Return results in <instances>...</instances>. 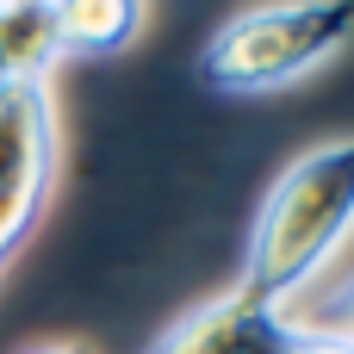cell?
I'll return each instance as SVG.
<instances>
[{
	"instance_id": "cell-4",
	"label": "cell",
	"mask_w": 354,
	"mask_h": 354,
	"mask_svg": "<svg viewBox=\"0 0 354 354\" xmlns=\"http://www.w3.org/2000/svg\"><path fill=\"white\" fill-rule=\"evenodd\" d=\"M143 354H299V324L286 311L249 305L236 286L180 311Z\"/></svg>"
},
{
	"instance_id": "cell-9",
	"label": "cell",
	"mask_w": 354,
	"mask_h": 354,
	"mask_svg": "<svg viewBox=\"0 0 354 354\" xmlns=\"http://www.w3.org/2000/svg\"><path fill=\"white\" fill-rule=\"evenodd\" d=\"M19 354H87V348L68 342V336H56V342H31V348H19Z\"/></svg>"
},
{
	"instance_id": "cell-2",
	"label": "cell",
	"mask_w": 354,
	"mask_h": 354,
	"mask_svg": "<svg viewBox=\"0 0 354 354\" xmlns=\"http://www.w3.org/2000/svg\"><path fill=\"white\" fill-rule=\"evenodd\" d=\"M348 31H354V6H342V0L243 6L205 37L199 81L218 93H274L286 81L311 75Z\"/></svg>"
},
{
	"instance_id": "cell-6",
	"label": "cell",
	"mask_w": 354,
	"mask_h": 354,
	"mask_svg": "<svg viewBox=\"0 0 354 354\" xmlns=\"http://www.w3.org/2000/svg\"><path fill=\"white\" fill-rule=\"evenodd\" d=\"M143 6L137 0H75L56 6V50L62 56H118L137 44L143 31Z\"/></svg>"
},
{
	"instance_id": "cell-1",
	"label": "cell",
	"mask_w": 354,
	"mask_h": 354,
	"mask_svg": "<svg viewBox=\"0 0 354 354\" xmlns=\"http://www.w3.org/2000/svg\"><path fill=\"white\" fill-rule=\"evenodd\" d=\"M348 230H354V137H330V143L305 149L268 187L255 230H249L236 292L261 311H286L324 274V261L342 249Z\"/></svg>"
},
{
	"instance_id": "cell-8",
	"label": "cell",
	"mask_w": 354,
	"mask_h": 354,
	"mask_svg": "<svg viewBox=\"0 0 354 354\" xmlns=\"http://www.w3.org/2000/svg\"><path fill=\"white\" fill-rule=\"evenodd\" d=\"M299 354H354V342L330 330H299Z\"/></svg>"
},
{
	"instance_id": "cell-5",
	"label": "cell",
	"mask_w": 354,
	"mask_h": 354,
	"mask_svg": "<svg viewBox=\"0 0 354 354\" xmlns=\"http://www.w3.org/2000/svg\"><path fill=\"white\" fill-rule=\"evenodd\" d=\"M56 62H62V50H56V6L0 0V93H12L25 81H50Z\"/></svg>"
},
{
	"instance_id": "cell-7",
	"label": "cell",
	"mask_w": 354,
	"mask_h": 354,
	"mask_svg": "<svg viewBox=\"0 0 354 354\" xmlns=\"http://www.w3.org/2000/svg\"><path fill=\"white\" fill-rule=\"evenodd\" d=\"M317 330H330V336H348V342H354V286L342 292V299H330V305L317 311Z\"/></svg>"
},
{
	"instance_id": "cell-3",
	"label": "cell",
	"mask_w": 354,
	"mask_h": 354,
	"mask_svg": "<svg viewBox=\"0 0 354 354\" xmlns=\"http://www.w3.org/2000/svg\"><path fill=\"white\" fill-rule=\"evenodd\" d=\"M50 180H56V106L50 81H25L0 93V268L37 230Z\"/></svg>"
}]
</instances>
